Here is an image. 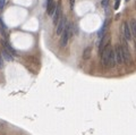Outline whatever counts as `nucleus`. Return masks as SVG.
<instances>
[{"instance_id": "8", "label": "nucleus", "mask_w": 136, "mask_h": 135, "mask_svg": "<svg viewBox=\"0 0 136 135\" xmlns=\"http://www.w3.org/2000/svg\"><path fill=\"white\" fill-rule=\"evenodd\" d=\"M1 44H2V48L4 49H6L7 51H8L9 53H11L13 56H17V53H16V50L11 47V44L9 43L8 41H6L5 39H2L1 40Z\"/></svg>"}, {"instance_id": "11", "label": "nucleus", "mask_w": 136, "mask_h": 135, "mask_svg": "<svg viewBox=\"0 0 136 135\" xmlns=\"http://www.w3.org/2000/svg\"><path fill=\"white\" fill-rule=\"evenodd\" d=\"M1 55H2V57H4V59H6V60H9V61H11L14 60V56L11 55V53H9L6 49H1Z\"/></svg>"}, {"instance_id": "10", "label": "nucleus", "mask_w": 136, "mask_h": 135, "mask_svg": "<svg viewBox=\"0 0 136 135\" xmlns=\"http://www.w3.org/2000/svg\"><path fill=\"white\" fill-rule=\"evenodd\" d=\"M108 25H109V21H106V22L103 23V25L101 26V28L99 30L98 32V35H99V39L101 40L103 36H104V34L107 33V28H108Z\"/></svg>"}, {"instance_id": "17", "label": "nucleus", "mask_w": 136, "mask_h": 135, "mask_svg": "<svg viewBox=\"0 0 136 135\" xmlns=\"http://www.w3.org/2000/svg\"><path fill=\"white\" fill-rule=\"evenodd\" d=\"M108 1H109V0H102V1H101V5H102V6H107Z\"/></svg>"}, {"instance_id": "14", "label": "nucleus", "mask_w": 136, "mask_h": 135, "mask_svg": "<svg viewBox=\"0 0 136 135\" xmlns=\"http://www.w3.org/2000/svg\"><path fill=\"white\" fill-rule=\"evenodd\" d=\"M130 30H132V35L135 36V41H136V19L135 18L130 19Z\"/></svg>"}, {"instance_id": "3", "label": "nucleus", "mask_w": 136, "mask_h": 135, "mask_svg": "<svg viewBox=\"0 0 136 135\" xmlns=\"http://www.w3.org/2000/svg\"><path fill=\"white\" fill-rule=\"evenodd\" d=\"M120 48H121V53H123V60L125 64H129L130 61H132V55H130V51H129V49H128V45L126 43V41L124 40L121 45H120Z\"/></svg>"}, {"instance_id": "12", "label": "nucleus", "mask_w": 136, "mask_h": 135, "mask_svg": "<svg viewBox=\"0 0 136 135\" xmlns=\"http://www.w3.org/2000/svg\"><path fill=\"white\" fill-rule=\"evenodd\" d=\"M0 32H1V34H2V36L5 38V40H6V38L8 36V33H7V27H6V25H5L4 21L0 18Z\"/></svg>"}, {"instance_id": "2", "label": "nucleus", "mask_w": 136, "mask_h": 135, "mask_svg": "<svg viewBox=\"0 0 136 135\" xmlns=\"http://www.w3.org/2000/svg\"><path fill=\"white\" fill-rule=\"evenodd\" d=\"M70 26H72V24H67L66 26H65V30L62 32V34H61V38H60V47L61 48H65L68 43V40H69V36L72 35L70 33Z\"/></svg>"}, {"instance_id": "20", "label": "nucleus", "mask_w": 136, "mask_h": 135, "mask_svg": "<svg viewBox=\"0 0 136 135\" xmlns=\"http://www.w3.org/2000/svg\"><path fill=\"white\" fill-rule=\"evenodd\" d=\"M116 1H118V0H116Z\"/></svg>"}, {"instance_id": "19", "label": "nucleus", "mask_w": 136, "mask_h": 135, "mask_svg": "<svg viewBox=\"0 0 136 135\" xmlns=\"http://www.w3.org/2000/svg\"><path fill=\"white\" fill-rule=\"evenodd\" d=\"M69 2H70V8L73 9V7H74V4H75V0H69Z\"/></svg>"}, {"instance_id": "6", "label": "nucleus", "mask_w": 136, "mask_h": 135, "mask_svg": "<svg viewBox=\"0 0 136 135\" xmlns=\"http://www.w3.org/2000/svg\"><path fill=\"white\" fill-rule=\"evenodd\" d=\"M113 51H115V57H116V64L121 65L124 62V60H123V53H121L120 45H116L115 49H113Z\"/></svg>"}, {"instance_id": "5", "label": "nucleus", "mask_w": 136, "mask_h": 135, "mask_svg": "<svg viewBox=\"0 0 136 135\" xmlns=\"http://www.w3.org/2000/svg\"><path fill=\"white\" fill-rule=\"evenodd\" d=\"M67 25V19H66V17H62L61 16V19L59 21V23L57 24V30H56V34L57 35H61L62 34V32H64L65 30V26Z\"/></svg>"}, {"instance_id": "18", "label": "nucleus", "mask_w": 136, "mask_h": 135, "mask_svg": "<svg viewBox=\"0 0 136 135\" xmlns=\"http://www.w3.org/2000/svg\"><path fill=\"white\" fill-rule=\"evenodd\" d=\"M119 5H120V1H116V4H115V9H118V7H119Z\"/></svg>"}, {"instance_id": "4", "label": "nucleus", "mask_w": 136, "mask_h": 135, "mask_svg": "<svg viewBox=\"0 0 136 135\" xmlns=\"http://www.w3.org/2000/svg\"><path fill=\"white\" fill-rule=\"evenodd\" d=\"M109 42H110V34L107 32L106 34H104V36L100 40V44H99V53H101L102 51L104 50V48H107V47L109 45Z\"/></svg>"}, {"instance_id": "16", "label": "nucleus", "mask_w": 136, "mask_h": 135, "mask_svg": "<svg viewBox=\"0 0 136 135\" xmlns=\"http://www.w3.org/2000/svg\"><path fill=\"white\" fill-rule=\"evenodd\" d=\"M4 7H5V0H0V10L4 9Z\"/></svg>"}, {"instance_id": "13", "label": "nucleus", "mask_w": 136, "mask_h": 135, "mask_svg": "<svg viewBox=\"0 0 136 135\" xmlns=\"http://www.w3.org/2000/svg\"><path fill=\"white\" fill-rule=\"evenodd\" d=\"M91 53H92V48L91 47L85 48L84 51H83V59L84 60H89L90 58H91Z\"/></svg>"}, {"instance_id": "9", "label": "nucleus", "mask_w": 136, "mask_h": 135, "mask_svg": "<svg viewBox=\"0 0 136 135\" xmlns=\"http://www.w3.org/2000/svg\"><path fill=\"white\" fill-rule=\"evenodd\" d=\"M123 27H124V36H125V39L127 40V41L128 40H130L132 39V30H130V25H129L127 22H124Z\"/></svg>"}, {"instance_id": "7", "label": "nucleus", "mask_w": 136, "mask_h": 135, "mask_svg": "<svg viewBox=\"0 0 136 135\" xmlns=\"http://www.w3.org/2000/svg\"><path fill=\"white\" fill-rule=\"evenodd\" d=\"M61 14H62V11H61V5H60V2H58L57 4V8H56V11L55 14H53V24H58L59 23V21L61 19Z\"/></svg>"}, {"instance_id": "15", "label": "nucleus", "mask_w": 136, "mask_h": 135, "mask_svg": "<svg viewBox=\"0 0 136 135\" xmlns=\"http://www.w3.org/2000/svg\"><path fill=\"white\" fill-rule=\"evenodd\" d=\"M4 67V57L1 55V51H0V68Z\"/></svg>"}, {"instance_id": "1", "label": "nucleus", "mask_w": 136, "mask_h": 135, "mask_svg": "<svg viewBox=\"0 0 136 135\" xmlns=\"http://www.w3.org/2000/svg\"><path fill=\"white\" fill-rule=\"evenodd\" d=\"M111 50L112 48L110 47V44L104 48V50L101 52V62H102V66L104 68H109V61H110V53H111Z\"/></svg>"}]
</instances>
